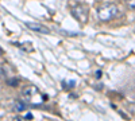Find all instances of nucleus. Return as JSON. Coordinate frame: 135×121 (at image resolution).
I'll return each mask as SVG.
<instances>
[{
    "label": "nucleus",
    "instance_id": "obj_1",
    "mask_svg": "<svg viewBox=\"0 0 135 121\" xmlns=\"http://www.w3.org/2000/svg\"><path fill=\"white\" fill-rule=\"evenodd\" d=\"M22 100H23L27 105H41L46 100V96H43L38 87L35 86H28L22 92Z\"/></svg>",
    "mask_w": 135,
    "mask_h": 121
},
{
    "label": "nucleus",
    "instance_id": "obj_2",
    "mask_svg": "<svg viewBox=\"0 0 135 121\" xmlns=\"http://www.w3.org/2000/svg\"><path fill=\"white\" fill-rule=\"evenodd\" d=\"M97 18L101 22H109L119 15V8L114 3H104L97 8Z\"/></svg>",
    "mask_w": 135,
    "mask_h": 121
},
{
    "label": "nucleus",
    "instance_id": "obj_3",
    "mask_svg": "<svg viewBox=\"0 0 135 121\" xmlns=\"http://www.w3.org/2000/svg\"><path fill=\"white\" fill-rule=\"evenodd\" d=\"M70 14L77 22H80L81 24H85L89 18V8L84 3H77V4L72 6Z\"/></svg>",
    "mask_w": 135,
    "mask_h": 121
},
{
    "label": "nucleus",
    "instance_id": "obj_4",
    "mask_svg": "<svg viewBox=\"0 0 135 121\" xmlns=\"http://www.w3.org/2000/svg\"><path fill=\"white\" fill-rule=\"evenodd\" d=\"M26 26L30 28V30H32V31H35V32H39V34H50V30L46 27V26H43V24H41V23H34V22H27L26 23Z\"/></svg>",
    "mask_w": 135,
    "mask_h": 121
},
{
    "label": "nucleus",
    "instance_id": "obj_5",
    "mask_svg": "<svg viewBox=\"0 0 135 121\" xmlns=\"http://www.w3.org/2000/svg\"><path fill=\"white\" fill-rule=\"evenodd\" d=\"M27 106L28 105L23 100H16L12 104V109H14L15 112H23V111H26V109H27Z\"/></svg>",
    "mask_w": 135,
    "mask_h": 121
},
{
    "label": "nucleus",
    "instance_id": "obj_6",
    "mask_svg": "<svg viewBox=\"0 0 135 121\" xmlns=\"http://www.w3.org/2000/svg\"><path fill=\"white\" fill-rule=\"evenodd\" d=\"M11 74V67L8 65H0V80H4V78H8Z\"/></svg>",
    "mask_w": 135,
    "mask_h": 121
},
{
    "label": "nucleus",
    "instance_id": "obj_7",
    "mask_svg": "<svg viewBox=\"0 0 135 121\" xmlns=\"http://www.w3.org/2000/svg\"><path fill=\"white\" fill-rule=\"evenodd\" d=\"M62 86L65 87V89H72V87L76 86V81H73V80H65L62 82Z\"/></svg>",
    "mask_w": 135,
    "mask_h": 121
},
{
    "label": "nucleus",
    "instance_id": "obj_8",
    "mask_svg": "<svg viewBox=\"0 0 135 121\" xmlns=\"http://www.w3.org/2000/svg\"><path fill=\"white\" fill-rule=\"evenodd\" d=\"M127 6L131 9H135V0H127Z\"/></svg>",
    "mask_w": 135,
    "mask_h": 121
},
{
    "label": "nucleus",
    "instance_id": "obj_9",
    "mask_svg": "<svg viewBox=\"0 0 135 121\" xmlns=\"http://www.w3.org/2000/svg\"><path fill=\"white\" fill-rule=\"evenodd\" d=\"M12 121H26V118H23V117H19V116H16V117H14V118H12Z\"/></svg>",
    "mask_w": 135,
    "mask_h": 121
},
{
    "label": "nucleus",
    "instance_id": "obj_10",
    "mask_svg": "<svg viewBox=\"0 0 135 121\" xmlns=\"http://www.w3.org/2000/svg\"><path fill=\"white\" fill-rule=\"evenodd\" d=\"M0 55H2V50H0Z\"/></svg>",
    "mask_w": 135,
    "mask_h": 121
},
{
    "label": "nucleus",
    "instance_id": "obj_11",
    "mask_svg": "<svg viewBox=\"0 0 135 121\" xmlns=\"http://www.w3.org/2000/svg\"><path fill=\"white\" fill-rule=\"evenodd\" d=\"M134 106H135V105H134Z\"/></svg>",
    "mask_w": 135,
    "mask_h": 121
}]
</instances>
